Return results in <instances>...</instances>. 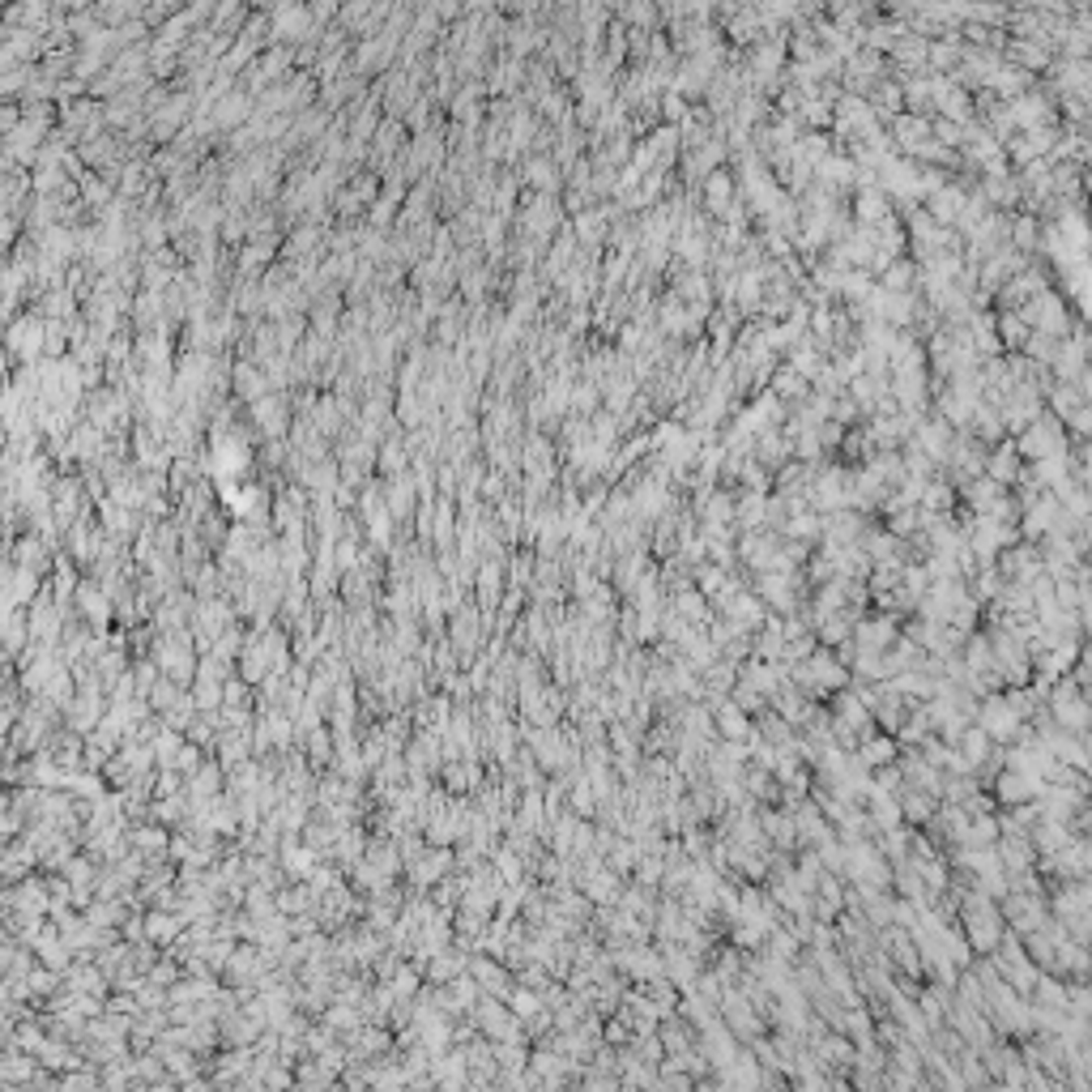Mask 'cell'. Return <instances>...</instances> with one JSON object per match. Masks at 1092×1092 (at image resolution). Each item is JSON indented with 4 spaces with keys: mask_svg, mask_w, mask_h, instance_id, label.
<instances>
[{
    "mask_svg": "<svg viewBox=\"0 0 1092 1092\" xmlns=\"http://www.w3.org/2000/svg\"><path fill=\"white\" fill-rule=\"evenodd\" d=\"M999 909H1003V918L1011 930H1020V935H1033V930H1042L1054 913H1050V900L1046 892H1020V887H1007V896L999 900Z\"/></svg>",
    "mask_w": 1092,
    "mask_h": 1092,
    "instance_id": "obj_1",
    "label": "cell"
},
{
    "mask_svg": "<svg viewBox=\"0 0 1092 1092\" xmlns=\"http://www.w3.org/2000/svg\"><path fill=\"white\" fill-rule=\"evenodd\" d=\"M977 725L986 730L994 743H1016V738L1029 730V721L1020 717L1016 709H1011V700L1003 692H990V696H981V709H977Z\"/></svg>",
    "mask_w": 1092,
    "mask_h": 1092,
    "instance_id": "obj_2",
    "label": "cell"
},
{
    "mask_svg": "<svg viewBox=\"0 0 1092 1092\" xmlns=\"http://www.w3.org/2000/svg\"><path fill=\"white\" fill-rule=\"evenodd\" d=\"M721 1020H725V1029H730L738 1042H756V1037H764V1011L747 999L743 986H730V990H725V999H721Z\"/></svg>",
    "mask_w": 1092,
    "mask_h": 1092,
    "instance_id": "obj_3",
    "label": "cell"
},
{
    "mask_svg": "<svg viewBox=\"0 0 1092 1092\" xmlns=\"http://www.w3.org/2000/svg\"><path fill=\"white\" fill-rule=\"evenodd\" d=\"M999 568L1007 581H1016V585H1033L1037 576L1046 572V559H1042V546L1033 543V538H1020V543H1011L1003 546V555H999Z\"/></svg>",
    "mask_w": 1092,
    "mask_h": 1092,
    "instance_id": "obj_4",
    "label": "cell"
},
{
    "mask_svg": "<svg viewBox=\"0 0 1092 1092\" xmlns=\"http://www.w3.org/2000/svg\"><path fill=\"white\" fill-rule=\"evenodd\" d=\"M73 611L82 615L99 636H107V631H112V615H116V598L99 581H82L73 593Z\"/></svg>",
    "mask_w": 1092,
    "mask_h": 1092,
    "instance_id": "obj_5",
    "label": "cell"
},
{
    "mask_svg": "<svg viewBox=\"0 0 1092 1092\" xmlns=\"http://www.w3.org/2000/svg\"><path fill=\"white\" fill-rule=\"evenodd\" d=\"M990 794L999 798V806H1020V802H1033L1046 794V777L1037 773H1024V768H1003L999 777L990 781Z\"/></svg>",
    "mask_w": 1092,
    "mask_h": 1092,
    "instance_id": "obj_6",
    "label": "cell"
},
{
    "mask_svg": "<svg viewBox=\"0 0 1092 1092\" xmlns=\"http://www.w3.org/2000/svg\"><path fill=\"white\" fill-rule=\"evenodd\" d=\"M806 666H811V679H815V687H819V700L837 696V692H845V687L854 683V670H849L841 657L828 649V644H819V649L806 657Z\"/></svg>",
    "mask_w": 1092,
    "mask_h": 1092,
    "instance_id": "obj_7",
    "label": "cell"
},
{
    "mask_svg": "<svg viewBox=\"0 0 1092 1092\" xmlns=\"http://www.w3.org/2000/svg\"><path fill=\"white\" fill-rule=\"evenodd\" d=\"M1020 457L1024 462H1046V457H1058L1062 453V419H1037L1029 423V431L1020 436Z\"/></svg>",
    "mask_w": 1092,
    "mask_h": 1092,
    "instance_id": "obj_8",
    "label": "cell"
},
{
    "mask_svg": "<svg viewBox=\"0 0 1092 1092\" xmlns=\"http://www.w3.org/2000/svg\"><path fill=\"white\" fill-rule=\"evenodd\" d=\"M900 640V619L896 615H862L854 624V644L858 649H892Z\"/></svg>",
    "mask_w": 1092,
    "mask_h": 1092,
    "instance_id": "obj_9",
    "label": "cell"
},
{
    "mask_svg": "<svg viewBox=\"0 0 1092 1092\" xmlns=\"http://www.w3.org/2000/svg\"><path fill=\"white\" fill-rule=\"evenodd\" d=\"M1050 973H1058L1062 981H1092V948L1080 939H1062L1058 943V952H1054V965H1050Z\"/></svg>",
    "mask_w": 1092,
    "mask_h": 1092,
    "instance_id": "obj_10",
    "label": "cell"
},
{
    "mask_svg": "<svg viewBox=\"0 0 1092 1092\" xmlns=\"http://www.w3.org/2000/svg\"><path fill=\"white\" fill-rule=\"evenodd\" d=\"M713 721H717V738H725V743H751L756 738V717L747 709H738L734 700H721L713 709Z\"/></svg>",
    "mask_w": 1092,
    "mask_h": 1092,
    "instance_id": "obj_11",
    "label": "cell"
},
{
    "mask_svg": "<svg viewBox=\"0 0 1092 1092\" xmlns=\"http://www.w3.org/2000/svg\"><path fill=\"white\" fill-rule=\"evenodd\" d=\"M721 615H725V619H734V624H738V628H747V631H760V628H764V619H768V602L760 598L756 589H747V585H743V589H738L730 602H725V611H721Z\"/></svg>",
    "mask_w": 1092,
    "mask_h": 1092,
    "instance_id": "obj_12",
    "label": "cell"
},
{
    "mask_svg": "<svg viewBox=\"0 0 1092 1092\" xmlns=\"http://www.w3.org/2000/svg\"><path fill=\"white\" fill-rule=\"evenodd\" d=\"M760 824H764V837L773 841L781 854H790L794 845H802V837H798V819H794L790 806H773V811H764Z\"/></svg>",
    "mask_w": 1092,
    "mask_h": 1092,
    "instance_id": "obj_13",
    "label": "cell"
},
{
    "mask_svg": "<svg viewBox=\"0 0 1092 1092\" xmlns=\"http://www.w3.org/2000/svg\"><path fill=\"white\" fill-rule=\"evenodd\" d=\"M900 811H905V824H913V828H926L930 819L939 815V806H943V798L939 794H930V790H913V786H900Z\"/></svg>",
    "mask_w": 1092,
    "mask_h": 1092,
    "instance_id": "obj_14",
    "label": "cell"
},
{
    "mask_svg": "<svg viewBox=\"0 0 1092 1092\" xmlns=\"http://www.w3.org/2000/svg\"><path fill=\"white\" fill-rule=\"evenodd\" d=\"M184 930H188V922H184L180 909H158L154 905L150 913H145V935H150V943H158V948H171Z\"/></svg>",
    "mask_w": 1092,
    "mask_h": 1092,
    "instance_id": "obj_15",
    "label": "cell"
},
{
    "mask_svg": "<svg viewBox=\"0 0 1092 1092\" xmlns=\"http://www.w3.org/2000/svg\"><path fill=\"white\" fill-rule=\"evenodd\" d=\"M858 756H862V764H867L871 773H875V768H883V764H896V760H900V738L875 730L871 738H862Z\"/></svg>",
    "mask_w": 1092,
    "mask_h": 1092,
    "instance_id": "obj_16",
    "label": "cell"
},
{
    "mask_svg": "<svg viewBox=\"0 0 1092 1092\" xmlns=\"http://www.w3.org/2000/svg\"><path fill=\"white\" fill-rule=\"evenodd\" d=\"M465 968H469V952H462L453 943V948H444L427 961V981L431 986H444V981H453L457 973H465Z\"/></svg>",
    "mask_w": 1092,
    "mask_h": 1092,
    "instance_id": "obj_17",
    "label": "cell"
},
{
    "mask_svg": "<svg viewBox=\"0 0 1092 1092\" xmlns=\"http://www.w3.org/2000/svg\"><path fill=\"white\" fill-rule=\"evenodd\" d=\"M956 747H961V756H965L968 764H973V768H981V764H986V760L994 756V751H999V743H994V738H990L986 730H981L977 721H973V725H965V734L956 738Z\"/></svg>",
    "mask_w": 1092,
    "mask_h": 1092,
    "instance_id": "obj_18",
    "label": "cell"
},
{
    "mask_svg": "<svg viewBox=\"0 0 1092 1092\" xmlns=\"http://www.w3.org/2000/svg\"><path fill=\"white\" fill-rule=\"evenodd\" d=\"M303 747H307V760H312V768H329L337 760V734L329 730L325 721H320L316 730L303 734Z\"/></svg>",
    "mask_w": 1092,
    "mask_h": 1092,
    "instance_id": "obj_19",
    "label": "cell"
},
{
    "mask_svg": "<svg viewBox=\"0 0 1092 1092\" xmlns=\"http://www.w3.org/2000/svg\"><path fill=\"white\" fill-rule=\"evenodd\" d=\"M325 1024H329L337 1037H350V1033H359L363 1024H368V1016H363V1007H355V1003L333 999V1003L325 1007Z\"/></svg>",
    "mask_w": 1092,
    "mask_h": 1092,
    "instance_id": "obj_20",
    "label": "cell"
},
{
    "mask_svg": "<svg viewBox=\"0 0 1092 1092\" xmlns=\"http://www.w3.org/2000/svg\"><path fill=\"white\" fill-rule=\"evenodd\" d=\"M197 700V709L201 713H218L226 705V679H210V674H197V683L188 687Z\"/></svg>",
    "mask_w": 1092,
    "mask_h": 1092,
    "instance_id": "obj_21",
    "label": "cell"
},
{
    "mask_svg": "<svg viewBox=\"0 0 1092 1092\" xmlns=\"http://www.w3.org/2000/svg\"><path fill=\"white\" fill-rule=\"evenodd\" d=\"M781 534L794 538V543H819V534H824V517H819V512H811V508H806V512H794Z\"/></svg>",
    "mask_w": 1092,
    "mask_h": 1092,
    "instance_id": "obj_22",
    "label": "cell"
},
{
    "mask_svg": "<svg viewBox=\"0 0 1092 1092\" xmlns=\"http://www.w3.org/2000/svg\"><path fill=\"white\" fill-rule=\"evenodd\" d=\"M508 1007L517 1011V1016H521L525 1024H530V1020H538V1016H543V1011H546V999H543V990L521 986V981H517V986H512V994H508Z\"/></svg>",
    "mask_w": 1092,
    "mask_h": 1092,
    "instance_id": "obj_23",
    "label": "cell"
},
{
    "mask_svg": "<svg viewBox=\"0 0 1092 1092\" xmlns=\"http://www.w3.org/2000/svg\"><path fill=\"white\" fill-rule=\"evenodd\" d=\"M530 1037H521V1042H495V1058H500V1071H530V1054L534 1050L525 1046Z\"/></svg>",
    "mask_w": 1092,
    "mask_h": 1092,
    "instance_id": "obj_24",
    "label": "cell"
},
{
    "mask_svg": "<svg viewBox=\"0 0 1092 1092\" xmlns=\"http://www.w3.org/2000/svg\"><path fill=\"white\" fill-rule=\"evenodd\" d=\"M491 862H495V871L504 875V883H521V875H525V867H530V862L521 858V849H512L508 841L504 845H495V854H491Z\"/></svg>",
    "mask_w": 1092,
    "mask_h": 1092,
    "instance_id": "obj_25",
    "label": "cell"
},
{
    "mask_svg": "<svg viewBox=\"0 0 1092 1092\" xmlns=\"http://www.w3.org/2000/svg\"><path fill=\"white\" fill-rule=\"evenodd\" d=\"M184 692H188L184 683H175L171 674H163V679H158V683L150 687V696H145V700H150V709H154V713H167V709H175V705H180V700H184Z\"/></svg>",
    "mask_w": 1092,
    "mask_h": 1092,
    "instance_id": "obj_26",
    "label": "cell"
},
{
    "mask_svg": "<svg viewBox=\"0 0 1092 1092\" xmlns=\"http://www.w3.org/2000/svg\"><path fill=\"white\" fill-rule=\"evenodd\" d=\"M388 986H393L397 999H414V994H419V986H423V968L414 965V961H410V965L401 961V968L393 973V981H388Z\"/></svg>",
    "mask_w": 1092,
    "mask_h": 1092,
    "instance_id": "obj_27",
    "label": "cell"
},
{
    "mask_svg": "<svg viewBox=\"0 0 1092 1092\" xmlns=\"http://www.w3.org/2000/svg\"><path fill=\"white\" fill-rule=\"evenodd\" d=\"M952 504H956V487H948V482H926L918 508L939 512V517H943V512H952Z\"/></svg>",
    "mask_w": 1092,
    "mask_h": 1092,
    "instance_id": "obj_28",
    "label": "cell"
},
{
    "mask_svg": "<svg viewBox=\"0 0 1092 1092\" xmlns=\"http://www.w3.org/2000/svg\"><path fill=\"white\" fill-rule=\"evenodd\" d=\"M90 1088H103V1075L90 1067H77V1071H64L60 1075V1092H90Z\"/></svg>",
    "mask_w": 1092,
    "mask_h": 1092,
    "instance_id": "obj_29",
    "label": "cell"
},
{
    "mask_svg": "<svg viewBox=\"0 0 1092 1092\" xmlns=\"http://www.w3.org/2000/svg\"><path fill=\"white\" fill-rule=\"evenodd\" d=\"M662 875H666V854H640V862H636V883H644V887H662Z\"/></svg>",
    "mask_w": 1092,
    "mask_h": 1092,
    "instance_id": "obj_30",
    "label": "cell"
},
{
    "mask_svg": "<svg viewBox=\"0 0 1092 1092\" xmlns=\"http://www.w3.org/2000/svg\"><path fill=\"white\" fill-rule=\"evenodd\" d=\"M730 700H734V705H738V709H747V713H756V717H760V713L768 709V696L760 692V687H751V683H743V679H738V683H734V692H730Z\"/></svg>",
    "mask_w": 1092,
    "mask_h": 1092,
    "instance_id": "obj_31",
    "label": "cell"
},
{
    "mask_svg": "<svg viewBox=\"0 0 1092 1092\" xmlns=\"http://www.w3.org/2000/svg\"><path fill=\"white\" fill-rule=\"evenodd\" d=\"M64 875H69L73 887H94V880H99V867H94L86 854H73L69 867H64Z\"/></svg>",
    "mask_w": 1092,
    "mask_h": 1092,
    "instance_id": "obj_32",
    "label": "cell"
},
{
    "mask_svg": "<svg viewBox=\"0 0 1092 1092\" xmlns=\"http://www.w3.org/2000/svg\"><path fill=\"white\" fill-rule=\"evenodd\" d=\"M431 538H436V550H449V546H453V504H449V500L436 508V521H431Z\"/></svg>",
    "mask_w": 1092,
    "mask_h": 1092,
    "instance_id": "obj_33",
    "label": "cell"
},
{
    "mask_svg": "<svg viewBox=\"0 0 1092 1092\" xmlns=\"http://www.w3.org/2000/svg\"><path fill=\"white\" fill-rule=\"evenodd\" d=\"M180 965H184L180 956H171V952H167V956H158L154 968H150V973H145V977L158 981V986H171V981H180V977H184V973H180Z\"/></svg>",
    "mask_w": 1092,
    "mask_h": 1092,
    "instance_id": "obj_34",
    "label": "cell"
},
{
    "mask_svg": "<svg viewBox=\"0 0 1092 1092\" xmlns=\"http://www.w3.org/2000/svg\"><path fill=\"white\" fill-rule=\"evenodd\" d=\"M384 504H388V512H393V517H397V521H406V517H410V512H414V491L406 487V482H397V487H393V491H388V495H384Z\"/></svg>",
    "mask_w": 1092,
    "mask_h": 1092,
    "instance_id": "obj_35",
    "label": "cell"
},
{
    "mask_svg": "<svg viewBox=\"0 0 1092 1092\" xmlns=\"http://www.w3.org/2000/svg\"><path fill=\"white\" fill-rule=\"evenodd\" d=\"M1071 990V1016L1092 1020V981H1067Z\"/></svg>",
    "mask_w": 1092,
    "mask_h": 1092,
    "instance_id": "obj_36",
    "label": "cell"
},
{
    "mask_svg": "<svg viewBox=\"0 0 1092 1092\" xmlns=\"http://www.w3.org/2000/svg\"><path fill=\"white\" fill-rule=\"evenodd\" d=\"M201 764H206V747H201V743H193V738H188V743L180 747V756H175V768H180L184 777H193Z\"/></svg>",
    "mask_w": 1092,
    "mask_h": 1092,
    "instance_id": "obj_37",
    "label": "cell"
},
{
    "mask_svg": "<svg viewBox=\"0 0 1092 1092\" xmlns=\"http://www.w3.org/2000/svg\"><path fill=\"white\" fill-rule=\"evenodd\" d=\"M602 1037H606V1042H611V1046H628V1042H631V1033H628V1020H624V1016H615V1020H611V1024H606V1029H602Z\"/></svg>",
    "mask_w": 1092,
    "mask_h": 1092,
    "instance_id": "obj_38",
    "label": "cell"
},
{
    "mask_svg": "<svg viewBox=\"0 0 1092 1092\" xmlns=\"http://www.w3.org/2000/svg\"><path fill=\"white\" fill-rule=\"evenodd\" d=\"M1071 828H1080V832H1092V794H1088V798L1080 802V811H1075Z\"/></svg>",
    "mask_w": 1092,
    "mask_h": 1092,
    "instance_id": "obj_39",
    "label": "cell"
}]
</instances>
